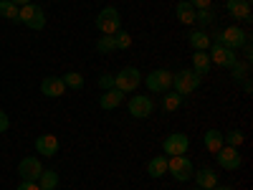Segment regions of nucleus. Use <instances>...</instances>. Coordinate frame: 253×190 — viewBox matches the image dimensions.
<instances>
[{"label": "nucleus", "instance_id": "17", "mask_svg": "<svg viewBox=\"0 0 253 190\" xmlns=\"http://www.w3.org/2000/svg\"><path fill=\"white\" fill-rule=\"evenodd\" d=\"M122 101H124V92H119V89H107V92L101 94V99H99V107H101V109H117Z\"/></svg>", "mask_w": 253, "mask_h": 190}, {"label": "nucleus", "instance_id": "36", "mask_svg": "<svg viewBox=\"0 0 253 190\" xmlns=\"http://www.w3.org/2000/svg\"><path fill=\"white\" fill-rule=\"evenodd\" d=\"M243 92L251 94V79H243Z\"/></svg>", "mask_w": 253, "mask_h": 190}, {"label": "nucleus", "instance_id": "2", "mask_svg": "<svg viewBox=\"0 0 253 190\" xmlns=\"http://www.w3.org/2000/svg\"><path fill=\"white\" fill-rule=\"evenodd\" d=\"M18 20L23 26H28L31 31H41V28L46 26V13H43V8L28 3V5H23V8L18 10Z\"/></svg>", "mask_w": 253, "mask_h": 190}, {"label": "nucleus", "instance_id": "24", "mask_svg": "<svg viewBox=\"0 0 253 190\" xmlns=\"http://www.w3.org/2000/svg\"><path fill=\"white\" fill-rule=\"evenodd\" d=\"M147 173H150V178H162L167 173V157H152L147 165Z\"/></svg>", "mask_w": 253, "mask_h": 190}, {"label": "nucleus", "instance_id": "18", "mask_svg": "<svg viewBox=\"0 0 253 190\" xmlns=\"http://www.w3.org/2000/svg\"><path fill=\"white\" fill-rule=\"evenodd\" d=\"M203 142H205V150L208 152H218L220 147H225V140H223V132H218V130H208L205 135H203Z\"/></svg>", "mask_w": 253, "mask_h": 190}, {"label": "nucleus", "instance_id": "35", "mask_svg": "<svg viewBox=\"0 0 253 190\" xmlns=\"http://www.w3.org/2000/svg\"><path fill=\"white\" fill-rule=\"evenodd\" d=\"M8 127H10V119H8V114L3 109H0V132H5Z\"/></svg>", "mask_w": 253, "mask_h": 190}, {"label": "nucleus", "instance_id": "33", "mask_svg": "<svg viewBox=\"0 0 253 190\" xmlns=\"http://www.w3.org/2000/svg\"><path fill=\"white\" fill-rule=\"evenodd\" d=\"M190 5H193L195 10H205V8H210V3H213V0H187Z\"/></svg>", "mask_w": 253, "mask_h": 190}, {"label": "nucleus", "instance_id": "31", "mask_svg": "<svg viewBox=\"0 0 253 190\" xmlns=\"http://www.w3.org/2000/svg\"><path fill=\"white\" fill-rule=\"evenodd\" d=\"M223 140L228 142V147H241V144H243V135H241L238 130H233V132L223 135Z\"/></svg>", "mask_w": 253, "mask_h": 190}, {"label": "nucleus", "instance_id": "4", "mask_svg": "<svg viewBox=\"0 0 253 190\" xmlns=\"http://www.w3.org/2000/svg\"><path fill=\"white\" fill-rule=\"evenodd\" d=\"M248 38H251L248 31H243V28H238V26H230V28H223V31L218 33V41H215V44H220V46H225V48L238 51Z\"/></svg>", "mask_w": 253, "mask_h": 190}, {"label": "nucleus", "instance_id": "22", "mask_svg": "<svg viewBox=\"0 0 253 190\" xmlns=\"http://www.w3.org/2000/svg\"><path fill=\"white\" fill-rule=\"evenodd\" d=\"M36 183H38L41 190H56L58 188V175H56V170H43Z\"/></svg>", "mask_w": 253, "mask_h": 190}, {"label": "nucleus", "instance_id": "39", "mask_svg": "<svg viewBox=\"0 0 253 190\" xmlns=\"http://www.w3.org/2000/svg\"><path fill=\"white\" fill-rule=\"evenodd\" d=\"M193 190H203V188H198V185H195V188H193Z\"/></svg>", "mask_w": 253, "mask_h": 190}, {"label": "nucleus", "instance_id": "6", "mask_svg": "<svg viewBox=\"0 0 253 190\" xmlns=\"http://www.w3.org/2000/svg\"><path fill=\"white\" fill-rule=\"evenodd\" d=\"M139 81H142L139 69L126 66V69H122V71L114 76V89H119V92H124V94H129V92H137Z\"/></svg>", "mask_w": 253, "mask_h": 190}, {"label": "nucleus", "instance_id": "9", "mask_svg": "<svg viewBox=\"0 0 253 190\" xmlns=\"http://www.w3.org/2000/svg\"><path fill=\"white\" fill-rule=\"evenodd\" d=\"M187 147H190L187 135L175 132V135H170V137H165V142H162V152H165L167 157H177V155H185V152H187Z\"/></svg>", "mask_w": 253, "mask_h": 190}, {"label": "nucleus", "instance_id": "27", "mask_svg": "<svg viewBox=\"0 0 253 190\" xmlns=\"http://www.w3.org/2000/svg\"><path fill=\"white\" fill-rule=\"evenodd\" d=\"M96 51H99V53H112V51H117L114 36H101V38L96 41Z\"/></svg>", "mask_w": 253, "mask_h": 190}, {"label": "nucleus", "instance_id": "5", "mask_svg": "<svg viewBox=\"0 0 253 190\" xmlns=\"http://www.w3.org/2000/svg\"><path fill=\"white\" fill-rule=\"evenodd\" d=\"M119 26H122V15H119V10L117 8H104L99 15H96V28L104 33V36H114L117 31H119Z\"/></svg>", "mask_w": 253, "mask_h": 190}, {"label": "nucleus", "instance_id": "29", "mask_svg": "<svg viewBox=\"0 0 253 190\" xmlns=\"http://www.w3.org/2000/svg\"><path fill=\"white\" fill-rule=\"evenodd\" d=\"M230 71H233V79H236V81H243V79H248L251 63H248V61H246V63H236V66L230 69Z\"/></svg>", "mask_w": 253, "mask_h": 190}, {"label": "nucleus", "instance_id": "11", "mask_svg": "<svg viewBox=\"0 0 253 190\" xmlns=\"http://www.w3.org/2000/svg\"><path fill=\"white\" fill-rule=\"evenodd\" d=\"M41 173H43V165H41L38 157H23L18 162V175L23 180H33L36 183L41 178Z\"/></svg>", "mask_w": 253, "mask_h": 190}, {"label": "nucleus", "instance_id": "32", "mask_svg": "<svg viewBox=\"0 0 253 190\" xmlns=\"http://www.w3.org/2000/svg\"><path fill=\"white\" fill-rule=\"evenodd\" d=\"M99 87H101L104 92H107V89H114V74H101Z\"/></svg>", "mask_w": 253, "mask_h": 190}, {"label": "nucleus", "instance_id": "34", "mask_svg": "<svg viewBox=\"0 0 253 190\" xmlns=\"http://www.w3.org/2000/svg\"><path fill=\"white\" fill-rule=\"evenodd\" d=\"M15 190H41V188H38V183H33V180H23Z\"/></svg>", "mask_w": 253, "mask_h": 190}, {"label": "nucleus", "instance_id": "30", "mask_svg": "<svg viewBox=\"0 0 253 190\" xmlns=\"http://www.w3.org/2000/svg\"><path fill=\"white\" fill-rule=\"evenodd\" d=\"M195 20H198L200 26H208V23H213V20H215V13L210 10V8H205V10H198V13H195Z\"/></svg>", "mask_w": 253, "mask_h": 190}, {"label": "nucleus", "instance_id": "13", "mask_svg": "<svg viewBox=\"0 0 253 190\" xmlns=\"http://www.w3.org/2000/svg\"><path fill=\"white\" fill-rule=\"evenodd\" d=\"M225 10L236 20H246V23H251V0H228Z\"/></svg>", "mask_w": 253, "mask_h": 190}, {"label": "nucleus", "instance_id": "37", "mask_svg": "<svg viewBox=\"0 0 253 190\" xmlns=\"http://www.w3.org/2000/svg\"><path fill=\"white\" fill-rule=\"evenodd\" d=\"M10 3H15V5L23 8V5H28V3H31V0H10Z\"/></svg>", "mask_w": 253, "mask_h": 190}, {"label": "nucleus", "instance_id": "21", "mask_svg": "<svg viewBox=\"0 0 253 190\" xmlns=\"http://www.w3.org/2000/svg\"><path fill=\"white\" fill-rule=\"evenodd\" d=\"M195 13H198V10L190 5L187 0H180V3H177V20H180V23L193 26V23H195Z\"/></svg>", "mask_w": 253, "mask_h": 190}, {"label": "nucleus", "instance_id": "28", "mask_svg": "<svg viewBox=\"0 0 253 190\" xmlns=\"http://www.w3.org/2000/svg\"><path fill=\"white\" fill-rule=\"evenodd\" d=\"M114 44H117V48H129V46H132V36L119 28V31L114 33Z\"/></svg>", "mask_w": 253, "mask_h": 190}, {"label": "nucleus", "instance_id": "26", "mask_svg": "<svg viewBox=\"0 0 253 190\" xmlns=\"http://www.w3.org/2000/svg\"><path fill=\"white\" fill-rule=\"evenodd\" d=\"M18 5L15 3H10V0H0V15L3 18H8V20H18Z\"/></svg>", "mask_w": 253, "mask_h": 190}, {"label": "nucleus", "instance_id": "15", "mask_svg": "<svg viewBox=\"0 0 253 190\" xmlns=\"http://www.w3.org/2000/svg\"><path fill=\"white\" fill-rule=\"evenodd\" d=\"M41 92H43V96H63V92H66V84L61 81V76H46L43 81H41Z\"/></svg>", "mask_w": 253, "mask_h": 190}, {"label": "nucleus", "instance_id": "10", "mask_svg": "<svg viewBox=\"0 0 253 190\" xmlns=\"http://www.w3.org/2000/svg\"><path fill=\"white\" fill-rule=\"evenodd\" d=\"M129 114L132 117H137V119H147L152 112H155V101L150 99V96H142V94H137V96H132L129 99Z\"/></svg>", "mask_w": 253, "mask_h": 190}, {"label": "nucleus", "instance_id": "20", "mask_svg": "<svg viewBox=\"0 0 253 190\" xmlns=\"http://www.w3.org/2000/svg\"><path fill=\"white\" fill-rule=\"evenodd\" d=\"M187 41H190V46H193V51H208L210 44H213L205 31H193V33L187 36Z\"/></svg>", "mask_w": 253, "mask_h": 190}, {"label": "nucleus", "instance_id": "8", "mask_svg": "<svg viewBox=\"0 0 253 190\" xmlns=\"http://www.w3.org/2000/svg\"><path fill=\"white\" fill-rule=\"evenodd\" d=\"M210 63H218V66L223 69H233L236 63H238V53L233 48H225L220 44H213V48H210Z\"/></svg>", "mask_w": 253, "mask_h": 190}, {"label": "nucleus", "instance_id": "14", "mask_svg": "<svg viewBox=\"0 0 253 190\" xmlns=\"http://www.w3.org/2000/svg\"><path fill=\"white\" fill-rule=\"evenodd\" d=\"M36 152L41 157H53L58 152V137L56 135H41L36 140Z\"/></svg>", "mask_w": 253, "mask_h": 190}, {"label": "nucleus", "instance_id": "16", "mask_svg": "<svg viewBox=\"0 0 253 190\" xmlns=\"http://www.w3.org/2000/svg\"><path fill=\"white\" fill-rule=\"evenodd\" d=\"M193 180L203 190H213L218 185V175H215V170H210V167H200L198 173H193Z\"/></svg>", "mask_w": 253, "mask_h": 190}, {"label": "nucleus", "instance_id": "3", "mask_svg": "<svg viewBox=\"0 0 253 190\" xmlns=\"http://www.w3.org/2000/svg\"><path fill=\"white\" fill-rule=\"evenodd\" d=\"M167 173H170L177 183H185V180H193L195 167L185 155H177V157H167Z\"/></svg>", "mask_w": 253, "mask_h": 190}, {"label": "nucleus", "instance_id": "7", "mask_svg": "<svg viewBox=\"0 0 253 190\" xmlns=\"http://www.w3.org/2000/svg\"><path fill=\"white\" fill-rule=\"evenodd\" d=\"M144 84H147V89H150V92L165 94V92H170V87H172V71H167V69H155L152 74H147Z\"/></svg>", "mask_w": 253, "mask_h": 190}, {"label": "nucleus", "instance_id": "23", "mask_svg": "<svg viewBox=\"0 0 253 190\" xmlns=\"http://www.w3.org/2000/svg\"><path fill=\"white\" fill-rule=\"evenodd\" d=\"M182 107V96L177 94V92H165V96H162V109L165 112H177Z\"/></svg>", "mask_w": 253, "mask_h": 190}, {"label": "nucleus", "instance_id": "38", "mask_svg": "<svg viewBox=\"0 0 253 190\" xmlns=\"http://www.w3.org/2000/svg\"><path fill=\"white\" fill-rule=\"evenodd\" d=\"M213 190H233V188H228V185H215Z\"/></svg>", "mask_w": 253, "mask_h": 190}, {"label": "nucleus", "instance_id": "12", "mask_svg": "<svg viewBox=\"0 0 253 190\" xmlns=\"http://www.w3.org/2000/svg\"><path fill=\"white\" fill-rule=\"evenodd\" d=\"M215 155H218V165L223 170H238L241 162H243L241 155H238V147H220Z\"/></svg>", "mask_w": 253, "mask_h": 190}, {"label": "nucleus", "instance_id": "1", "mask_svg": "<svg viewBox=\"0 0 253 190\" xmlns=\"http://www.w3.org/2000/svg\"><path fill=\"white\" fill-rule=\"evenodd\" d=\"M172 87H175V92L180 96H187V94H193L200 87V76L193 69H182V71L172 74Z\"/></svg>", "mask_w": 253, "mask_h": 190}, {"label": "nucleus", "instance_id": "19", "mask_svg": "<svg viewBox=\"0 0 253 190\" xmlns=\"http://www.w3.org/2000/svg\"><path fill=\"white\" fill-rule=\"evenodd\" d=\"M193 71H195L200 79L210 71V56H208V51H195V53H193Z\"/></svg>", "mask_w": 253, "mask_h": 190}, {"label": "nucleus", "instance_id": "25", "mask_svg": "<svg viewBox=\"0 0 253 190\" xmlns=\"http://www.w3.org/2000/svg\"><path fill=\"white\" fill-rule=\"evenodd\" d=\"M61 81L66 84V89H81L84 87V76L79 71H69V74H63Z\"/></svg>", "mask_w": 253, "mask_h": 190}]
</instances>
